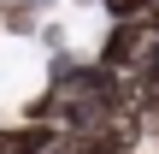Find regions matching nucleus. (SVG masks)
<instances>
[{
  "mask_svg": "<svg viewBox=\"0 0 159 154\" xmlns=\"http://www.w3.org/2000/svg\"><path fill=\"white\" fill-rule=\"evenodd\" d=\"M59 137L65 131L47 119H12V125H0V154H47Z\"/></svg>",
  "mask_w": 159,
  "mask_h": 154,
  "instance_id": "nucleus-2",
  "label": "nucleus"
},
{
  "mask_svg": "<svg viewBox=\"0 0 159 154\" xmlns=\"http://www.w3.org/2000/svg\"><path fill=\"white\" fill-rule=\"evenodd\" d=\"M100 12H106L112 24H124V18H142V12H148V0H100Z\"/></svg>",
  "mask_w": 159,
  "mask_h": 154,
  "instance_id": "nucleus-3",
  "label": "nucleus"
},
{
  "mask_svg": "<svg viewBox=\"0 0 159 154\" xmlns=\"http://www.w3.org/2000/svg\"><path fill=\"white\" fill-rule=\"evenodd\" d=\"M142 47H148V24H142V18H124V24H106V36H100L94 59L130 77V65L142 59Z\"/></svg>",
  "mask_w": 159,
  "mask_h": 154,
  "instance_id": "nucleus-1",
  "label": "nucleus"
},
{
  "mask_svg": "<svg viewBox=\"0 0 159 154\" xmlns=\"http://www.w3.org/2000/svg\"><path fill=\"white\" fill-rule=\"evenodd\" d=\"M18 6H41V0H18Z\"/></svg>",
  "mask_w": 159,
  "mask_h": 154,
  "instance_id": "nucleus-4",
  "label": "nucleus"
}]
</instances>
